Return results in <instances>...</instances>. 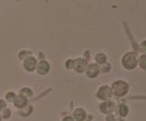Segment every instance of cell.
Returning <instances> with one entry per match:
<instances>
[{
    "mask_svg": "<svg viewBox=\"0 0 146 121\" xmlns=\"http://www.w3.org/2000/svg\"><path fill=\"white\" fill-rule=\"evenodd\" d=\"M122 64L128 69L134 68L137 65L135 54L129 53V54H127L126 56H124V57H123V59H122Z\"/></svg>",
    "mask_w": 146,
    "mask_h": 121,
    "instance_id": "6da1fadb",
    "label": "cell"
},
{
    "mask_svg": "<svg viewBox=\"0 0 146 121\" xmlns=\"http://www.w3.org/2000/svg\"><path fill=\"white\" fill-rule=\"evenodd\" d=\"M113 92L116 96L121 97L123 95H125L128 91V85L125 82L122 81H117L113 84L112 86Z\"/></svg>",
    "mask_w": 146,
    "mask_h": 121,
    "instance_id": "7a4b0ae2",
    "label": "cell"
},
{
    "mask_svg": "<svg viewBox=\"0 0 146 121\" xmlns=\"http://www.w3.org/2000/svg\"><path fill=\"white\" fill-rule=\"evenodd\" d=\"M111 88L108 87H100V91L98 93V97L102 99H107V98L111 97Z\"/></svg>",
    "mask_w": 146,
    "mask_h": 121,
    "instance_id": "3957f363",
    "label": "cell"
},
{
    "mask_svg": "<svg viewBox=\"0 0 146 121\" xmlns=\"http://www.w3.org/2000/svg\"><path fill=\"white\" fill-rule=\"evenodd\" d=\"M85 65H86V61L79 58L75 61H73V66L75 68V70L77 72H82L85 68Z\"/></svg>",
    "mask_w": 146,
    "mask_h": 121,
    "instance_id": "277c9868",
    "label": "cell"
},
{
    "mask_svg": "<svg viewBox=\"0 0 146 121\" xmlns=\"http://www.w3.org/2000/svg\"><path fill=\"white\" fill-rule=\"evenodd\" d=\"M99 71H100V69L97 65H94V64L90 65L88 68V70H87V75H88L90 78H94L99 74Z\"/></svg>",
    "mask_w": 146,
    "mask_h": 121,
    "instance_id": "5b68a950",
    "label": "cell"
},
{
    "mask_svg": "<svg viewBox=\"0 0 146 121\" xmlns=\"http://www.w3.org/2000/svg\"><path fill=\"white\" fill-rule=\"evenodd\" d=\"M36 61L34 57H29L27 59H26L25 63H24V66L26 69L29 70V71H32L35 69V66H36Z\"/></svg>",
    "mask_w": 146,
    "mask_h": 121,
    "instance_id": "8992f818",
    "label": "cell"
},
{
    "mask_svg": "<svg viewBox=\"0 0 146 121\" xmlns=\"http://www.w3.org/2000/svg\"><path fill=\"white\" fill-rule=\"evenodd\" d=\"M49 70V65L46 61H42L38 64V71L40 74H46Z\"/></svg>",
    "mask_w": 146,
    "mask_h": 121,
    "instance_id": "52a82bcc",
    "label": "cell"
},
{
    "mask_svg": "<svg viewBox=\"0 0 146 121\" xmlns=\"http://www.w3.org/2000/svg\"><path fill=\"white\" fill-rule=\"evenodd\" d=\"M86 116V113L83 109H78L75 110L74 112V118L78 120V121H82Z\"/></svg>",
    "mask_w": 146,
    "mask_h": 121,
    "instance_id": "ba28073f",
    "label": "cell"
},
{
    "mask_svg": "<svg viewBox=\"0 0 146 121\" xmlns=\"http://www.w3.org/2000/svg\"><path fill=\"white\" fill-rule=\"evenodd\" d=\"M100 109H102L103 113H109V112H111L113 109V104L110 102L103 103V104L100 106Z\"/></svg>",
    "mask_w": 146,
    "mask_h": 121,
    "instance_id": "9c48e42d",
    "label": "cell"
},
{
    "mask_svg": "<svg viewBox=\"0 0 146 121\" xmlns=\"http://www.w3.org/2000/svg\"><path fill=\"white\" fill-rule=\"evenodd\" d=\"M14 103H15V105L17 107H22L27 104V99L23 97H15Z\"/></svg>",
    "mask_w": 146,
    "mask_h": 121,
    "instance_id": "30bf717a",
    "label": "cell"
},
{
    "mask_svg": "<svg viewBox=\"0 0 146 121\" xmlns=\"http://www.w3.org/2000/svg\"><path fill=\"white\" fill-rule=\"evenodd\" d=\"M96 60L98 61V63L102 64L106 61V57H105V55H103V54H99V55L96 56Z\"/></svg>",
    "mask_w": 146,
    "mask_h": 121,
    "instance_id": "8fae6325",
    "label": "cell"
},
{
    "mask_svg": "<svg viewBox=\"0 0 146 121\" xmlns=\"http://www.w3.org/2000/svg\"><path fill=\"white\" fill-rule=\"evenodd\" d=\"M119 111H120V114L121 116H126L128 114V107L124 105H121L120 106V109H119Z\"/></svg>",
    "mask_w": 146,
    "mask_h": 121,
    "instance_id": "7c38bea8",
    "label": "cell"
},
{
    "mask_svg": "<svg viewBox=\"0 0 146 121\" xmlns=\"http://www.w3.org/2000/svg\"><path fill=\"white\" fill-rule=\"evenodd\" d=\"M140 65L143 68L146 69V55L141 56L140 58Z\"/></svg>",
    "mask_w": 146,
    "mask_h": 121,
    "instance_id": "4fadbf2b",
    "label": "cell"
},
{
    "mask_svg": "<svg viewBox=\"0 0 146 121\" xmlns=\"http://www.w3.org/2000/svg\"><path fill=\"white\" fill-rule=\"evenodd\" d=\"M7 99L8 101H12L15 99V95H14L13 93H8L7 95Z\"/></svg>",
    "mask_w": 146,
    "mask_h": 121,
    "instance_id": "5bb4252c",
    "label": "cell"
},
{
    "mask_svg": "<svg viewBox=\"0 0 146 121\" xmlns=\"http://www.w3.org/2000/svg\"><path fill=\"white\" fill-rule=\"evenodd\" d=\"M72 66H73V61H72V60H68V61L67 62V68H71Z\"/></svg>",
    "mask_w": 146,
    "mask_h": 121,
    "instance_id": "9a60e30c",
    "label": "cell"
},
{
    "mask_svg": "<svg viewBox=\"0 0 146 121\" xmlns=\"http://www.w3.org/2000/svg\"><path fill=\"white\" fill-rule=\"evenodd\" d=\"M5 107H6V104H5V102L3 100H0V110L3 109Z\"/></svg>",
    "mask_w": 146,
    "mask_h": 121,
    "instance_id": "2e32d148",
    "label": "cell"
},
{
    "mask_svg": "<svg viewBox=\"0 0 146 121\" xmlns=\"http://www.w3.org/2000/svg\"><path fill=\"white\" fill-rule=\"evenodd\" d=\"M63 121H74V120H73V119L70 118V116H68V118H64V119H63Z\"/></svg>",
    "mask_w": 146,
    "mask_h": 121,
    "instance_id": "e0dca14e",
    "label": "cell"
},
{
    "mask_svg": "<svg viewBox=\"0 0 146 121\" xmlns=\"http://www.w3.org/2000/svg\"><path fill=\"white\" fill-rule=\"evenodd\" d=\"M143 47L144 49H146V41H144V42L143 43Z\"/></svg>",
    "mask_w": 146,
    "mask_h": 121,
    "instance_id": "ac0fdd59",
    "label": "cell"
},
{
    "mask_svg": "<svg viewBox=\"0 0 146 121\" xmlns=\"http://www.w3.org/2000/svg\"><path fill=\"white\" fill-rule=\"evenodd\" d=\"M115 121H122L121 119H117V120H115Z\"/></svg>",
    "mask_w": 146,
    "mask_h": 121,
    "instance_id": "d6986e66",
    "label": "cell"
}]
</instances>
